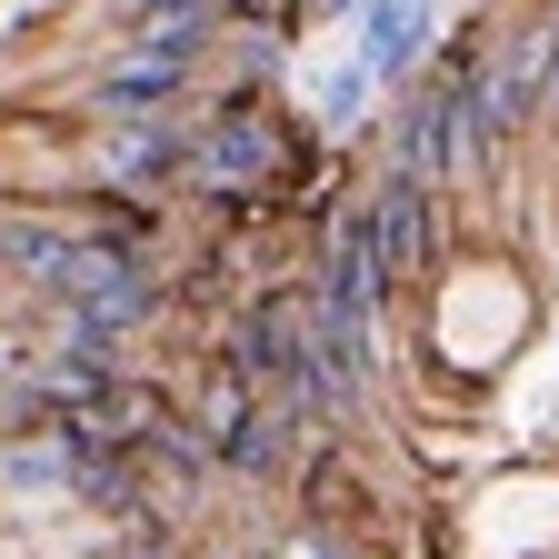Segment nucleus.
Here are the masks:
<instances>
[{
	"instance_id": "7",
	"label": "nucleus",
	"mask_w": 559,
	"mask_h": 559,
	"mask_svg": "<svg viewBox=\"0 0 559 559\" xmlns=\"http://www.w3.org/2000/svg\"><path fill=\"white\" fill-rule=\"evenodd\" d=\"M370 110H380V81H370L360 60H340L330 81H320V100H310V130H320V140H360Z\"/></svg>"
},
{
	"instance_id": "3",
	"label": "nucleus",
	"mask_w": 559,
	"mask_h": 559,
	"mask_svg": "<svg viewBox=\"0 0 559 559\" xmlns=\"http://www.w3.org/2000/svg\"><path fill=\"white\" fill-rule=\"evenodd\" d=\"M190 160V100L180 110H140V120H81V180L70 190H140L170 200Z\"/></svg>"
},
{
	"instance_id": "8",
	"label": "nucleus",
	"mask_w": 559,
	"mask_h": 559,
	"mask_svg": "<svg viewBox=\"0 0 559 559\" xmlns=\"http://www.w3.org/2000/svg\"><path fill=\"white\" fill-rule=\"evenodd\" d=\"M320 11H330V21H349V11H360V0H320Z\"/></svg>"
},
{
	"instance_id": "10",
	"label": "nucleus",
	"mask_w": 559,
	"mask_h": 559,
	"mask_svg": "<svg viewBox=\"0 0 559 559\" xmlns=\"http://www.w3.org/2000/svg\"><path fill=\"white\" fill-rule=\"evenodd\" d=\"M0 539H11V530H0Z\"/></svg>"
},
{
	"instance_id": "6",
	"label": "nucleus",
	"mask_w": 559,
	"mask_h": 559,
	"mask_svg": "<svg viewBox=\"0 0 559 559\" xmlns=\"http://www.w3.org/2000/svg\"><path fill=\"white\" fill-rule=\"evenodd\" d=\"M290 31L300 21H221V60H210V70H221L230 91H280V81H290V60H300Z\"/></svg>"
},
{
	"instance_id": "5",
	"label": "nucleus",
	"mask_w": 559,
	"mask_h": 559,
	"mask_svg": "<svg viewBox=\"0 0 559 559\" xmlns=\"http://www.w3.org/2000/svg\"><path fill=\"white\" fill-rule=\"evenodd\" d=\"M200 100V70H170V60H140V50H110L81 91V120H140V110H180Z\"/></svg>"
},
{
	"instance_id": "4",
	"label": "nucleus",
	"mask_w": 559,
	"mask_h": 559,
	"mask_svg": "<svg viewBox=\"0 0 559 559\" xmlns=\"http://www.w3.org/2000/svg\"><path fill=\"white\" fill-rule=\"evenodd\" d=\"M360 60L380 91H400V81H419V70H430V40H440V0H360Z\"/></svg>"
},
{
	"instance_id": "2",
	"label": "nucleus",
	"mask_w": 559,
	"mask_h": 559,
	"mask_svg": "<svg viewBox=\"0 0 559 559\" xmlns=\"http://www.w3.org/2000/svg\"><path fill=\"white\" fill-rule=\"evenodd\" d=\"M380 160L440 180V190H479V170H469V110H460L450 60H430L419 81H400V110H390V130H380Z\"/></svg>"
},
{
	"instance_id": "1",
	"label": "nucleus",
	"mask_w": 559,
	"mask_h": 559,
	"mask_svg": "<svg viewBox=\"0 0 559 559\" xmlns=\"http://www.w3.org/2000/svg\"><path fill=\"white\" fill-rule=\"evenodd\" d=\"M360 210H370V230H380L390 290H400V310H409V300L450 270V190H440V180H419V170H390V160H380V180L360 190Z\"/></svg>"
},
{
	"instance_id": "9",
	"label": "nucleus",
	"mask_w": 559,
	"mask_h": 559,
	"mask_svg": "<svg viewBox=\"0 0 559 559\" xmlns=\"http://www.w3.org/2000/svg\"><path fill=\"white\" fill-rule=\"evenodd\" d=\"M539 21H549V40H559V0H539Z\"/></svg>"
}]
</instances>
